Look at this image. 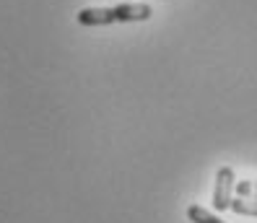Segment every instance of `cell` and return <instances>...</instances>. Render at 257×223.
<instances>
[{"mask_svg":"<svg viewBox=\"0 0 257 223\" xmlns=\"http://www.w3.org/2000/svg\"><path fill=\"white\" fill-rule=\"evenodd\" d=\"M154 8L148 3H119L109 8H81L78 24L81 26H109V24H130V21H148Z\"/></svg>","mask_w":257,"mask_h":223,"instance_id":"6da1fadb","label":"cell"},{"mask_svg":"<svg viewBox=\"0 0 257 223\" xmlns=\"http://www.w3.org/2000/svg\"><path fill=\"white\" fill-rule=\"evenodd\" d=\"M236 176H234V169L231 166H221L216 171V187H213V207L218 213L223 210H231V192L236 187Z\"/></svg>","mask_w":257,"mask_h":223,"instance_id":"7a4b0ae2","label":"cell"},{"mask_svg":"<svg viewBox=\"0 0 257 223\" xmlns=\"http://www.w3.org/2000/svg\"><path fill=\"white\" fill-rule=\"evenodd\" d=\"M187 218H190L192 223H226V220H221L218 215H213L210 210H205L203 205H190V207H187Z\"/></svg>","mask_w":257,"mask_h":223,"instance_id":"3957f363","label":"cell"},{"mask_svg":"<svg viewBox=\"0 0 257 223\" xmlns=\"http://www.w3.org/2000/svg\"><path fill=\"white\" fill-rule=\"evenodd\" d=\"M231 210L236 215H252V218H257V200L236 197V200H231Z\"/></svg>","mask_w":257,"mask_h":223,"instance_id":"277c9868","label":"cell"},{"mask_svg":"<svg viewBox=\"0 0 257 223\" xmlns=\"http://www.w3.org/2000/svg\"><path fill=\"white\" fill-rule=\"evenodd\" d=\"M236 192H239V197H244V200H257V182H249V179H241L236 187H234Z\"/></svg>","mask_w":257,"mask_h":223,"instance_id":"5b68a950","label":"cell"}]
</instances>
